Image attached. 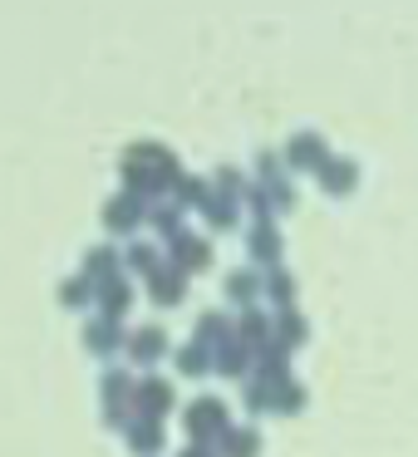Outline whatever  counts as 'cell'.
<instances>
[{"label":"cell","instance_id":"cell-1","mask_svg":"<svg viewBox=\"0 0 418 457\" xmlns=\"http://www.w3.org/2000/svg\"><path fill=\"white\" fill-rule=\"evenodd\" d=\"M280 158H286L290 168H310V172H315L320 162L330 158V148H325V138H320V133L300 129V133H290V143H286V153H280Z\"/></svg>","mask_w":418,"mask_h":457},{"label":"cell","instance_id":"cell-2","mask_svg":"<svg viewBox=\"0 0 418 457\" xmlns=\"http://www.w3.org/2000/svg\"><path fill=\"white\" fill-rule=\"evenodd\" d=\"M188 428L192 437H197V447L207 443V437L227 433V408H222V398H202V403L188 408Z\"/></svg>","mask_w":418,"mask_h":457},{"label":"cell","instance_id":"cell-3","mask_svg":"<svg viewBox=\"0 0 418 457\" xmlns=\"http://www.w3.org/2000/svg\"><path fill=\"white\" fill-rule=\"evenodd\" d=\"M247 251L256 261H276L280 256V227H276V217H256L247 227Z\"/></svg>","mask_w":418,"mask_h":457},{"label":"cell","instance_id":"cell-4","mask_svg":"<svg viewBox=\"0 0 418 457\" xmlns=\"http://www.w3.org/2000/svg\"><path fill=\"white\" fill-rule=\"evenodd\" d=\"M168 246H172V256H178V266H172V270H182V276H188V270H202L212 261V246H207V241H192L188 231H172Z\"/></svg>","mask_w":418,"mask_h":457},{"label":"cell","instance_id":"cell-5","mask_svg":"<svg viewBox=\"0 0 418 457\" xmlns=\"http://www.w3.org/2000/svg\"><path fill=\"white\" fill-rule=\"evenodd\" d=\"M133 398H138L143 418H163L172 408V384L168 378H143V384L133 388Z\"/></svg>","mask_w":418,"mask_h":457},{"label":"cell","instance_id":"cell-6","mask_svg":"<svg viewBox=\"0 0 418 457\" xmlns=\"http://www.w3.org/2000/svg\"><path fill=\"white\" fill-rule=\"evenodd\" d=\"M315 178H320V187H325V192H349L359 172H355V158H325L315 168Z\"/></svg>","mask_w":418,"mask_h":457},{"label":"cell","instance_id":"cell-7","mask_svg":"<svg viewBox=\"0 0 418 457\" xmlns=\"http://www.w3.org/2000/svg\"><path fill=\"white\" fill-rule=\"evenodd\" d=\"M104 221H109V231H133L143 221V207H138V197H113L109 207H104Z\"/></svg>","mask_w":418,"mask_h":457},{"label":"cell","instance_id":"cell-8","mask_svg":"<svg viewBox=\"0 0 418 457\" xmlns=\"http://www.w3.org/2000/svg\"><path fill=\"white\" fill-rule=\"evenodd\" d=\"M163 349H168V335H163L158 325H148V329H138V335L129 339V354L138 359V364H153V359L163 354Z\"/></svg>","mask_w":418,"mask_h":457},{"label":"cell","instance_id":"cell-9","mask_svg":"<svg viewBox=\"0 0 418 457\" xmlns=\"http://www.w3.org/2000/svg\"><path fill=\"white\" fill-rule=\"evenodd\" d=\"M129 447H133V453H143V457L158 453V447H163V423H158V418H138V423L129 428Z\"/></svg>","mask_w":418,"mask_h":457},{"label":"cell","instance_id":"cell-10","mask_svg":"<svg viewBox=\"0 0 418 457\" xmlns=\"http://www.w3.org/2000/svg\"><path fill=\"white\" fill-rule=\"evenodd\" d=\"M99 300H104V310H109V320H119L123 310H129V300H133L129 280H123V276H109V280L99 286Z\"/></svg>","mask_w":418,"mask_h":457},{"label":"cell","instance_id":"cell-11","mask_svg":"<svg viewBox=\"0 0 418 457\" xmlns=\"http://www.w3.org/2000/svg\"><path fill=\"white\" fill-rule=\"evenodd\" d=\"M182 290H188V276H182V270H153V300H158V305H178L182 300Z\"/></svg>","mask_w":418,"mask_h":457},{"label":"cell","instance_id":"cell-12","mask_svg":"<svg viewBox=\"0 0 418 457\" xmlns=\"http://www.w3.org/2000/svg\"><path fill=\"white\" fill-rule=\"evenodd\" d=\"M202 212H207L212 227H237V197H222V192H212V197L202 202Z\"/></svg>","mask_w":418,"mask_h":457},{"label":"cell","instance_id":"cell-13","mask_svg":"<svg viewBox=\"0 0 418 457\" xmlns=\"http://www.w3.org/2000/svg\"><path fill=\"white\" fill-rule=\"evenodd\" d=\"M84 339H89L94 354H109V349H119V325H113V320H94V325L84 329Z\"/></svg>","mask_w":418,"mask_h":457},{"label":"cell","instance_id":"cell-14","mask_svg":"<svg viewBox=\"0 0 418 457\" xmlns=\"http://www.w3.org/2000/svg\"><path fill=\"white\" fill-rule=\"evenodd\" d=\"M256 428H227V457H256Z\"/></svg>","mask_w":418,"mask_h":457},{"label":"cell","instance_id":"cell-15","mask_svg":"<svg viewBox=\"0 0 418 457\" xmlns=\"http://www.w3.org/2000/svg\"><path fill=\"white\" fill-rule=\"evenodd\" d=\"M148 221L172 237V231H182V207H178V202H153V207H148Z\"/></svg>","mask_w":418,"mask_h":457},{"label":"cell","instance_id":"cell-16","mask_svg":"<svg viewBox=\"0 0 418 457\" xmlns=\"http://www.w3.org/2000/svg\"><path fill=\"white\" fill-rule=\"evenodd\" d=\"M207 197H212L207 178H178V207H202Z\"/></svg>","mask_w":418,"mask_h":457},{"label":"cell","instance_id":"cell-17","mask_svg":"<svg viewBox=\"0 0 418 457\" xmlns=\"http://www.w3.org/2000/svg\"><path fill=\"white\" fill-rule=\"evenodd\" d=\"M178 364H182V374H207V369H212V359H207V345H202V339H192V345L178 354Z\"/></svg>","mask_w":418,"mask_h":457},{"label":"cell","instance_id":"cell-18","mask_svg":"<svg viewBox=\"0 0 418 457\" xmlns=\"http://www.w3.org/2000/svg\"><path fill=\"white\" fill-rule=\"evenodd\" d=\"M89 276H104V280L119 276V251H113V246H94L89 251Z\"/></svg>","mask_w":418,"mask_h":457},{"label":"cell","instance_id":"cell-19","mask_svg":"<svg viewBox=\"0 0 418 457\" xmlns=\"http://www.w3.org/2000/svg\"><path fill=\"white\" fill-rule=\"evenodd\" d=\"M266 295H271V300H280V305H290V295H296V280H290V270L271 266V276H266Z\"/></svg>","mask_w":418,"mask_h":457},{"label":"cell","instance_id":"cell-20","mask_svg":"<svg viewBox=\"0 0 418 457\" xmlns=\"http://www.w3.org/2000/svg\"><path fill=\"white\" fill-rule=\"evenodd\" d=\"M256 270H231V276H227V295L231 300H251V295H256Z\"/></svg>","mask_w":418,"mask_h":457},{"label":"cell","instance_id":"cell-21","mask_svg":"<svg viewBox=\"0 0 418 457\" xmlns=\"http://www.w3.org/2000/svg\"><path fill=\"white\" fill-rule=\"evenodd\" d=\"M222 374H247V345H241V339H231L227 349H222Z\"/></svg>","mask_w":418,"mask_h":457},{"label":"cell","instance_id":"cell-22","mask_svg":"<svg viewBox=\"0 0 418 457\" xmlns=\"http://www.w3.org/2000/svg\"><path fill=\"white\" fill-rule=\"evenodd\" d=\"M129 394H133V378L129 374H104V398H109V408L123 403Z\"/></svg>","mask_w":418,"mask_h":457},{"label":"cell","instance_id":"cell-23","mask_svg":"<svg viewBox=\"0 0 418 457\" xmlns=\"http://www.w3.org/2000/svg\"><path fill=\"white\" fill-rule=\"evenodd\" d=\"M276 320H280V335H286L290 345H300V339H305V320H300V315H296V310H290V305L280 310Z\"/></svg>","mask_w":418,"mask_h":457},{"label":"cell","instance_id":"cell-24","mask_svg":"<svg viewBox=\"0 0 418 457\" xmlns=\"http://www.w3.org/2000/svg\"><path fill=\"white\" fill-rule=\"evenodd\" d=\"M237 335H241V345H247V339H261V335H266V315H261V310H247Z\"/></svg>","mask_w":418,"mask_h":457},{"label":"cell","instance_id":"cell-25","mask_svg":"<svg viewBox=\"0 0 418 457\" xmlns=\"http://www.w3.org/2000/svg\"><path fill=\"white\" fill-rule=\"evenodd\" d=\"M300 403H305V388H300V384H286V388H280V398H271V408H286V413H296Z\"/></svg>","mask_w":418,"mask_h":457},{"label":"cell","instance_id":"cell-26","mask_svg":"<svg viewBox=\"0 0 418 457\" xmlns=\"http://www.w3.org/2000/svg\"><path fill=\"white\" fill-rule=\"evenodd\" d=\"M60 300L64 305H84V300H89V280H64V290H60Z\"/></svg>","mask_w":418,"mask_h":457},{"label":"cell","instance_id":"cell-27","mask_svg":"<svg viewBox=\"0 0 418 457\" xmlns=\"http://www.w3.org/2000/svg\"><path fill=\"white\" fill-rule=\"evenodd\" d=\"M222 329H227V325H222V315H217V310H207V315H202V345H207V339H222Z\"/></svg>","mask_w":418,"mask_h":457},{"label":"cell","instance_id":"cell-28","mask_svg":"<svg viewBox=\"0 0 418 457\" xmlns=\"http://www.w3.org/2000/svg\"><path fill=\"white\" fill-rule=\"evenodd\" d=\"M256 168H261V178H276V172H280V158H276V153H256Z\"/></svg>","mask_w":418,"mask_h":457},{"label":"cell","instance_id":"cell-29","mask_svg":"<svg viewBox=\"0 0 418 457\" xmlns=\"http://www.w3.org/2000/svg\"><path fill=\"white\" fill-rule=\"evenodd\" d=\"M153 261H158V256H153V246H133V251H129V266H138V270L153 266Z\"/></svg>","mask_w":418,"mask_h":457},{"label":"cell","instance_id":"cell-30","mask_svg":"<svg viewBox=\"0 0 418 457\" xmlns=\"http://www.w3.org/2000/svg\"><path fill=\"white\" fill-rule=\"evenodd\" d=\"M182 457H212V453H207V447H188Z\"/></svg>","mask_w":418,"mask_h":457}]
</instances>
